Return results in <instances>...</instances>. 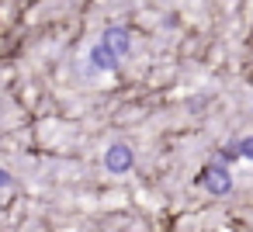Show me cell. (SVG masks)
Masks as SVG:
<instances>
[{
    "label": "cell",
    "mask_w": 253,
    "mask_h": 232,
    "mask_svg": "<svg viewBox=\"0 0 253 232\" xmlns=\"http://www.w3.org/2000/svg\"><path fill=\"white\" fill-rule=\"evenodd\" d=\"M198 184L205 187V191H211V194H229L232 191V177H229V166L225 163H211V166H205L201 173H198Z\"/></svg>",
    "instance_id": "6da1fadb"
},
{
    "label": "cell",
    "mask_w": 253,
    "mask_h": 232,
    "mask_svg": "<svg viewBox=\"0 0 253 232\" xmlns=\"http://www.w3.org/2000/svg\"><path fill=\"white\" fill-rule=\"evenodd\" d=\"M132 163H135V153H132L125 142H115L111 149H104V170L125 173V170H132Z\"/></svg>",
    "instance_id": "7a4b0ae2"
},
{
    "label": "cell",
    "mask_w": 253,
    "mask_h": 232,
    "mask_svg": "<svg viewBox=\"0 0 253 232\" xmlns=\"http://www.w3.org/2000/svg\"><path fill=\"white\" fill-rule=\"evenodd\" d=\"M101 42H104L111 52H118L122 59L132 52V32H128V28H122V25H111V28H104Z\"/></svg>",
    "instance_id": "3957f363"
},
{
    "label": "cell",
    "mask_w": 253,
    "mask_h": 232,
    "mask_svg": "<svg viewBox=\"0 0 253 232\" xmlns=\"http://www.w3.org/2000/svg\"><path fill=\"white\" fill-rule=\"evenodd\" d=\"M118 63H122V56H118V52H111L104 42L90 45V66H94V70H101V73H111V70H118Z\"/></svg>",
    "instance_id": "277c9868"
},
{
    "label": "cell",
    "mask_w": 253,
    "mask_h": 232,
    "mask_svg": "<svg viewBox=\"0 0 253 232\" xmlns=\"http://www.w3.org/2000/svg\"><path fill=\"white\" fill-rule=\"evenodd\" d=\"M243 153H239V142H225L222 146V163H232V159H239Z\"/></svg>",
    "instance_id": "5b68a950"
},
{
    "label": "cell",
    "mask_w": 253,
    "mask_h": 232,
    "mask_svg": "<svg viewBox=\"0 0 253 232\" xmlns=\"http://www.w3.org/2000/svg\"><path fill=\"white\" fill-rule=\"evenodd\" d=\"M239 153H243L246 159H253V135H250V139H239Z\"/></svg>",
    "instance_id": "8992f818"
},
{
    "label": "cell",
    "mask_w": 253,
    "mask_h": 232,
    "mask_svg": "<svg viewBox=\"0 0 253 232\" xmlns=\"http://www.w3.org/2000/svg\"><path fill=\"white\" fill-rule=\"evenodd\" d=\"M11 184H14V177H11L4 166H0V191H4V187H11Z\"/></svg>",
    "instance_id": "52a82bcc"
}]
</instances>
